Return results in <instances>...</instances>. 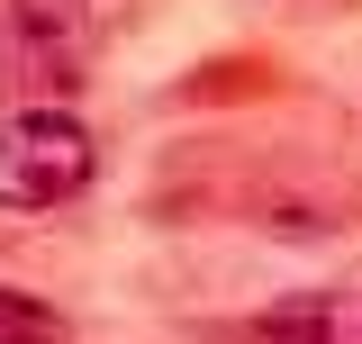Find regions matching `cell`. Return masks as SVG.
I'll return each mask as SVG.
<instances>
[{
  "label": "cell",
  "mask_w": 362,
  "mask_h": 344,
  "mask_svg": "<svg viewBox=\"0 0 362 344\" xmlns=\"http://www.w3.org/2000/svg\"><path fill=\"white\" fill-rule=\"evenodd\" d=\"M90 127L64 109H18L0 118V209H64L90 181Z\"/></svg>",
  "instance_id": "cell-1"
},
{
  "label": "cell",
  "mask_w": 362,
  "mask_h": 344,
  "mask_svg": "<svg viewBox=\"0 0 362 344\" xmlns=\"http://www.w3.org/2000/svg\"><path fill=\"white\" fill-rule=\"evenodd\" d=\"M0 344H64V317H45L28 299H0Z\"/></svg>",
  "instance_id": "cell-2"
}]
</instances>
